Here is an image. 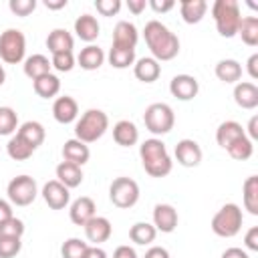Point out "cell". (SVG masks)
Returning <instances> with one entry per match:
<instances>
[{"mask_svg": "<svg viewBox=\"0 0 258 258\" xmlns=\"http://www.w3.org/2000/svg\"><path fill=\"white\" fill-rule=\"evenodd\" d=\"M212 18L216 22L218 34L224 38H232L238 34V26L242 20L240 4L236 0H216L212 4Z\"/></svg>", "mask_w": 258, "mask_h": 258, "instance_id": "4", "label": "cell"}, {"mask_svg": "<svg viewBox=\"0 0 258 258\" xmlns=\"http://www.w3.org/2000/svg\"><path fill=\"white\" fill-rule=\"evenodd\" d=\"M127 8H129V12H133V14H141V12L147 8V2H145V0H127Z\"/></svg>", "mask_w": 258, "mask_h": 258, "instance_id": "52", "label": "cell"}, {"mask_svg": "<svg viewBox=\"0 0 258 258\" xmlns=\"http://www.w3.org/2000/svg\"><path fill=\"white\" fill-rule=\"evenodd\" d=\"M113 139L117 145L121 147H131L139 141V129L133 121L129 119H121L113 125Z\"/></svg>", "mask_w": 258, "mask_h": 258, "instance_id": "21", "label": "cell"}, {"mask_svg": "<svg viewBox=\"0 0 258 258\" xmlns=\"http://www.w3.org/2000/svg\"><path fill=\"white\" fill-rule=\"evenodd\" d=\"M109 129V117L101 109H87L75 123V139L83 143H95Z\"/></svg>", "mask_w": 258, "mask_h": 258, "instance_id": "3", "label": "cell"}, {"mask_svg": "<svg viewBox=\"0 0 258 258\" xmlns=\"http://www.w3.org/2000/svg\"><path fill=\"white\" fill-rule=\"evenodd\" d=\"M242 135H246L244 127H242L238 121H232V119L222 121V123L218 125V129H216V141H218V145H220L222 149H228V147H230L236 139H240Z\"/></svg>", "mask_w": 258, "mask_h": 258, "instance_id": "22", "label": "cell"}, {"mask_svg": "<svg viewBox=\"0 0 258 258\" xmlns=\"http://www.w3.org/2000/svg\"><path fill=\"white\" fill-rule=\"evenodd\" d=\"M32 89H34V93H36L40 99H52V97H56L58 91H60V79H58L56 75H52V73L42 75V77H38L36 81H32Z\"/></svg>", "mask_w": 258, "mask_h": 258, "instance_id": "31", "label": "cell"}, {"mask_svg": "<svg viewBox=\"0 0 258 258\" xmlns=\"http://www.w3.org/2000/svg\"><path fill=\"white\" fill-rule=\"evenodd\" d=\"M244 246L252 252H258V226H252L244 236Z\"/></svg>", "mask_w": 258, "mask_h": 258, "instance_id": "46", "label": "cell"}, {"mask_svg": "<svg viewBox=\"0 0 258 258\" xmlns=\"http://www.w3.org/2000/svg\"><path fill=\"white\" fill-rule=\"evenodd\" d=\"M234 101L240 109H256L258 107V87L252 81H238L234 85Z\"/></svg>", "mask_w": 258, "mask_h": 258, "instance_id": "18", "label": "cell"}, {"mask_svg": "<svg viewBox=\"0 0 258 258\" xmlns=\"http://www.w3.org/2000/svg\"><path fill=\"white\" fill-rule=\"evenodd\" d=\"M139 40V32L137 26L129 20H119L113 28V46H121V48H135Z\"/></svg>", "mask_w": 258, "mask_h": 258, "instance_id": "17", "label": "cell"}, {"mask_svg": "<svg viewBox=\"0 0 258 258\" xmlns=\"http://www.w3.org/2000/svg\"><path fill=\"white\" fill-rule=\"evenodd\" d=\"M42 200L50 210H62L71 202V191L58 179H50L42 185Z\"/></svg>", "mask_w": 258, "mask_h": 258, "instance_id": "11", "label": "cell"}, {"mask_svg": "<svg viewBox=\"0 0 258 258\" xmlns=\"http://www.w3.org/2000/svg\"><path fill=\"white\" fill-rule=\"evenodd\" d=\"M105 58H107V54H105L103 48L97 46V44H87V46L81 48V52L77 54V62H79V67L85 69V71H97V69H101V64L105 62Z\"/></svg>", "mask_w": 258, "mask_h": 258, "instance_id": "25", "label": "cell"}, {"mask_svg": "<svg viewBox=\"0 0 258 258\" xmlns=\"http://www.w3.org/2000/svg\"><path fill=\"white\" fill-rule=\"evenodd\" d=\"M16 133H18L34 151L42 145V141H44V137H46L44 127H42V123H38V121H24V123L18 127Z\"/></svg>", "mask_w": 258, "mask_h": 258, "instance_id": "29", "label": "cell"}, {"mask_svg": "<svg viewBox=\"0 0 258 258\" xmlns=\"http://www.w3.org/2000/svg\"><path fill=\"white\" fill-rule=\"evenodd\" d=\"M242 198H244V208L252 216H258V175L246 177V181L242 183Z\"/></svg>", "mask_w": 258, "mask_h": 258, "instance_id": "33", "label": "cell"}, {"mask_svg": "<svg viewBox=\"0 0 258 258\" xmlns=\"http://www.w3.org/2000/svg\"><path fill=\"white\" fill-rule=\"evenodd\" d=\"M93 216H97V206L89 196L77 198L69 208V218L75 226H85Z\"/></svg>", "mask_w": 258, "mask_h": 258, "instance_id": "16", "label": "cell"}, {"mask_svg": "<svg viewBox=\"0 0 258 258\" xmlns=\"http://www.w3.org/2000/svg\"><path fill=\"white\" fill-rule=\"evenodd\" d=\"M107 60L113 69H127L135 62V48H121V46H113L109 48Z\"/></svg>", "mask_w": 258, "mask_h": 258, "instance_id": "35", "label": "cell"}, {"mask_svg": "<svg viewBox=\"0 0 258 258\" xmlns=\"http://www.w3.org/2000/svg\"><path fill=\"white\" fill-rule=\"evenodd\" d=\"M214 73L222 83L234 85V83H238L242 79V64L238 60H234V58H222V60H218Z\"/></svg>", "mask_w": 258, "mask_h": 258, "instance_id": "28", "label": "cell"}, {"mask_svg": "<svg viewBox=\"0 0 258 258\" xmlns=\"http://www.w3.org/2000/svg\"><path fill=\"white\" fill-rule=\"evenodd\" d=\"M157 236V230L153 224L149 222H135L131 228H129V238L131 242H135L137 246H147L155 240Z\"/></svg>", "mask_w": 258, "mask_h": 258, "instance_id": "32", "label": "cell"}, {"mask_svg": "<svg viewBox=\"0 0 258 258\" xmlns=\"http://www.w3.org/2000/svg\"><path fill=\"white\" fill-rule=\"evenodd\" d=\"M73 46H75V38L67 28H54L46 36V48L50 50V54L73 52Z\"/></svg>", "mask_w": 258, "mask_h": 258, "instance_id": "24", "label": "cell"}, {"mask_svg": "<svg viewBox=\"0 0 258 258\" xmlns=\"http://www.w3.org/2000/svg\"><path fill=\"white\" fill-rule=\"evenodd\" d=\"M75 62H77V58H75L73 52H56V54H52V58H50L52 69H56L58 73H69V71H73Z\"/></svg>", "mask_w": 258, "mask_h": 258, "instance_id": "42", "label": "cell"}, {"mask_svg": "<svg viewBox=\"0 0 258 258\" xmlns=\"http://www.w3.org/2000/svg\"><path fill=\"white\" fill-rule=\"evenodd\" d=\"M54 173H56V179H58L64 187H69V189L79 187V185L83 183V169H81L79 165H75V163L60 161V163L56 165Z\"/></svg>", "mask_w": 258, "mask_h": 258, "instance_id": "26", "label": "cell"}, {"mask_svg": "<svg viewBox=\"0 0 258 258\" xmlns=\"http://www.w3.org/2000/svg\"><path fill=\"white\" fill-rule=\"evenodd\" d=\"M177 222H179V216L171 204H157L153 208V226L157 232L171 234L177 228Z\"/></svg>", "mask_w": 258, "mask_h": 258, "instance_id": "13", "label": "cell"}, {"mask_svg": "<svg viewBox=\"0 0 258 258\" xmlns=\"http://www.w3.org/2000/svg\"><path fill=\"white\" fill-rule=\"evenodd\" d=\"M26 54V36L18 28H6L0 34V60L6 64L24 62Z\"/></svg>", "mask_w": 258, "mask_h": 258, "instance_id": "7", "label": "cell"}, {"mask_svg": "<svg viewBox=\"0 0 258 258\" xmlns=\"http://www.w3.org/2000/svg\"><path fill=\"white\" fill-rule=\"evenodd\" d=\"M87 248H89V244L85 240H81V238H69L60 246V256L62 258H83L85 252H87Z\"/></svg>", "mask_w": 258, "mask_h": 258, "instance_id": "39", "label": "cell"}, {"mask_svg": "<svg viewBox=\"0 0 258 258\" xmlns=\"http://www.w3.org/2000/svg\"><path fill=\"white\" fill-rule=\"evenodd\" d=\"M244 224V214L238 204H224L212 218V232L220 238H234Z\"/></svg>", "mask_w": 258, "mask_h": 258, "instance_id": "5", "label": "cell"}, {"mask_svg": "<svg viewBox=\"0 0 258 258\" xmlns=\"http://www.w3.org/2000/svg\"><path fill=\"white\" fill-rule=\"evenodd\" d=\"M24 234V222L16 216L0 222V236H16V238H22Z\"/></svg>", "mask_w": 258, "mask_h": 258, "instance_id": "41", "label": "cell"}, {"mask_svg": "<svg viewBox=\"0 0 258 258\" xmlns=\"http://www.w3.org/2000/svg\"><path fill=\"white\" fill-rule=\"evenodd\" d=\"M143 258H171V256H169L167 248H163V246H151V248L145 252Z\"/></svg>", "mask_w": 258, "mask_h": 258, "instance_id": "49", "label": "cell"}, {"mask_svg": "<svg viewBox=\"0 0 258 258\" xmlns=\"http://www.w3.org/2000/svg\"><path fill=\"white\" fill-rule=\"evenodd\" d=\"M83 228H85L87 240L91 244H95V246L107 242L111 238V234H113V226H111V222L105 216H93Z\"/></svg>", "mask_w": 258, "mask_h": 258, "instance_id": "14", "label": "cell"}, {"mask_svg": "<svg viewBox=\"0 0 258 258\" xmlns=\"http://www.w3.org/2000/svg\"><path fill=\"white\" fill-rule=\"evenodd\" d=\"M173 155L177 159L179 165L183 167H198L202 163V157H204V151L200 147V143L196 139H179L175 149H173Z\"/></svg>", "mask_w": 258, "mask_h": 258, "instance_id": "10", "label": "cell"}, {"mask_svg": "<svg viewBox=\"0 0 258 258\" xmlns=\"http://www.w3.org/2000/svg\"><path fill=\"white\" fill-rule=\"evenodd\" d=\"M12 216H14V214H12V204L0 198V222L8 220V218H12Z\"/></svg>", "mask_w": 258, "mask_h": 258, "instance_id": "53", "label": "cell"}, {"mask_svg": "<svg viewBox=\"0 0 258 258\" xmlns=\"http://www.w3.org/2000/svg\"><path fill=\"white\" fill-rule=\"evenodd\" d=\"M22 250V240L16 236H0V258H14Z\"/></svg>", "mask_w": 258, "mask_h": 258, "instance_id": "40", "label": "cell"}, {"mask_svg": "<svg viewBox=\"0 0 258 258\" xmlns=\"http://www.w3.org/2000/svg\"><path fill=\"white\" fill-rule=\"evenodd\" d=\"M238 34H240L244 44L256 46L258 44V18L256 16H242L240 26H238Z\"/></svg>", "mask_w": 258, "mask_h": 258, "instance_id": "36", "label": "cell"}, {"mask_svg": "<svg viewBox=\"0 0 258 258\" xmlns=\"http://www.w3.org/2000/svg\"><path fill=\"white\" fill-rule=\"evenodd\" d=\"M226 151L230 153L232 159H236V161H246V159H250L252 153H254V141H250L246 135H242V137L236 139Z\"/></svg>", "mask_w": 258, "mask_h": 258, "instance_id": "37", "label": "cell"}, {"mask_svg": "<svg viewBox=\"0 0 258 258\" xmlns=\"http://www.w3.org/2000/svg\"><path fill=\"white\" fill-rule=\"evenodd\" d=\"M113 258H139V256H137L135 248H131V246L123 244V246H117V248H115Z\"/></svg>", "mask_w": 258, "mask_h": 258, "instance_id": "47", "label": "cell"}, {"mask_svg": "<svg viewBox=\"0 0 258 258\" xmlns=\"http://www.w3.org/2000/svg\"><path fill=\"white\" fill-rule=\"evenodd\" d=\"M91 157V149L87 143L79 141V139H67L64 145H62V161H69V163H75L79 167H83Z\"/></svg>", "mask_w": 258, "mask_h": 258, "instance_id": "19", "label": "cell"}, {"mask_svg": "<svg viewBox=\"0 0 258 258\" xmlns=\"http://www.w3.org/2000/svg\"><path fill=\"white\" fill-rule=\"evenodd\" d=\"M246 71H248V75H250L252 81L258 79V54H256V52L250 54V58H248V62H246Z\"/></svg>", "mask_w": 258, "mask_h": 258, "instance_id": "48", "label": "cell"}, {"mask_svg": "<svg viewBox=\"0 0 258 258\" xmlns=\"http://www.w3.org/2000/svg\"><path fill=\"white\" fill-rule=\"evenodd\" d=\"M208 12L206 0H181L179 2V14L185 24H198Z\"/></svg>", "mask_w": 258, "mask_h": 258, "instance_id": "27", "label": "cell"}, {"mask_svg": "<svg viewBox=\"0 0 258 258\" xmlns=\"http://www.w3.org/2000/svg\"><path fill=\"white\" fill-rule=\"evenodd\" d=\"M6 196H8V202L12 206H30L36 196H38V185H36V179L22 173V175H16L8 181L6 185Z\"/></svg>", "mask_w": 258, "mask_h": 258, "instance_id": "8", "label": "cell"}, {"mask_svg": "<svg viewBox=\"0 0 258 258\" xmlns=\"http://www.w3.org/2000/svg\"><path fill=\"white\" fill-rule=\"evenodd\" d=\"M121 0H97L95 2V8L101 16H115L119 10H121Z\"/></svg>", "mask_w": 258, "mask_h": 258, "instance_id": "44", "label": "cell"}, {"mask_svg": "<svg viewBox=\"0 0 258 258\" xmlns=\"http://www.w3.org/2000/svg\"><path fill=\"white\" fill-rule=\"evenodd\" d=\"M83 258H107V252L101 246H89Z\"/></svg>", "mask_w": 258, "mask_h": 258, "instance_id": "54", "label": "cell"}, {"mask_svg": "<svg viewBox=\"0 0 258 258\" xmlns=\"http://www.w3.org/2000/svg\"><path fill=\"white\" fill-rule=\"evenodd\" d=\"M139 157H141V163H143V169H145L147 175L165 177V175L171 173L173 161H171V155L167 153L165 143L159 137L145 139L139 145Z\"/></svg>", "mask_w": 258, "mask_h": 258, "instance_id": "2", "label": "cell"}, {"mask_svg": "<svg viewBox=\"0 0 258 258\" xmlns=\"http://www.w3.org/2000/svg\"><path fill=\"white\" fill-rule=\"evenodd\" d=\"M18 129V113L12 107H0V137H6Z\"/></svg>", "mask_w": 258, "mask_h": 258, "instance_id": "38", "label": "cell"}, {"mask_svg": "<svg viewBox=\"0 0 258 258\" xmlns=\"http://www.w3.org/2000/svg\"><path fill=\"white\" fill-rule=\"evenodd\" d=\"M109 200L115 208L129 210L139 202V185L131 177H115L109 185Z\"/></svg>", "mask_w": 258, "mask_h": 258, "instance_id": "9", "label": "cell"}, {"mask_svg": "<svg viewBox=\"0 0 258 258\" xmlns=\"http://www.w3.org/2000/svg\"><path fill=\"white\" fill-rule=\"evenodd\" d=\"M50 69H52V64H50L48 56H44V54H30L24 58V64H22L24 75L32 81H36L42 75H48Z\"/></svg>", "mask_w": 258, "mask_h": 258, "instance_id": "30", "label": "cell"}, {"mask_svg": "<svg viewBox=\"0 0 258 258\" xmlns=\"http://www.w3.org/2000/svg\"><path fill=\"white\" fill-rule=\"evenodd\" d=\"M75 32L81 40L93 44V40H97V36L101 32V24L93 14H81L75 20Z\"/></svg>", "mask_w": 258, "mask_h": 258, "instance_id": "23", "label": "cell"}, {"mask_svg": "<svg viewBox=\"0 0 258 258\" xmlns=\"http://www.w3.org/2000/svg\"><path fill=\"white\" fill-rule=\"evenodd\" d=\"M147 6H149L153 12L163 14V12H169V10L175 6V2H173V0H149Z\"/></svg>", "mask_w": 258, "mask_h": 258, "instance_id": "45", "label": "cell"}, {"mask_svg": "<svg viewBox=\"0 0 258 258\" xmlns=\"http://www.w3.org/2000/svg\"><path fill=\"white\" fill-rule=\"evenodd\" d=\"M133 75L141 83H153L161 75V64L153 56H141L133 62Z\"/></svg>", "mask_w": 258, "mask_h": 258, "instance_id": "20", "label": "cell"}, {"mask_svg": "<svg viewBox=\"0 0 258 258\" xmlns=\"http://www.w3.org/2000/svg\"><path fill=\"white\" fill-rule=\"evenodd\" d=\"M52 117L60 125H69V123L77 121V117H79V105H77V101L71 95L56 97L54 103H52Z\"/></svg>", "mask_w": 258, "mask_h": 258, "instance_id": "15", "label": "cell"}, {"mask_svg": "<svg viewBox=\"0 0 258 258\" xmlns=\"http://www.w3.org/2000/svg\"><path fill=\"white\" fill-rule=\"evenodd\" d=\"M6 151H8V157L14 159V161H24V159L32 157V153H34V149H32L18 133H14V135L8 139Z\"/></svg>", "mask_w": 258, "mask_h": 258, "instance_id": "34", "label": "cell"}, {"mask_svg": "<svg viewBox=\"0 0 258 258\" xmlns=\"http://www.w3.org/2000/svg\"><path fill=\"white\" fill-rule=\"evenodd\" d=\"M8 8L16 16H28L36 8V0H10L8 2Z\"/></svg>", "mask_w": 258, "mask_h": 258, "instance_id": "43", "label": "cell"}, {"mask_svg": "<svg viewBox=\"0 0 258 258\" xmlns=\"http://www.w3.org/2000/svg\"><path fill=\"white\" fill-rule=\"evenodd\" d=\"M143 38L147 48L151 50V56L161 62V60H171L179 54V38L175 32H171L163 22L159 20H149L143 28Z\"/></svg>", "mask_w": 258, "mask_h": 258, "instance_id": "1", "label": "cell"}, {"mask_svg": "<svg viewBox=\"0 0 258 258\" xmlns=\"http://www.w3.org/2000/svg\"><path fill=\"white\" fill-rule=\"evenodd\" d=\"M4 81H6V71H4V67H2V62H0V87L4 85Z\"/></svg>", "mask_w": 258, "mask_h": 258, "instance_id": "56", "label": "cell"}, {"mask_svg": "<svg viewBox=\"0 0 258 258\" xmlns=\"http://www.w3.org/2000/svg\"><path fill=\"white\" fill-rule=\"evenodd\" d=\"M145 129L153 135H165L175 125V113L167 103H151L143 113Z\"/></svg>", "mask_w": 258, "mask_h": 258, "instance_id": "6", "label": "cell"}, {"mask_svg": "<svg viewBox=\"0 0 258 258\" xmlns=\"http://www.w3.org/2000/svg\"><path fill=\"white\" fill-rule=\"evenodd\" d=\"M44 6L48 10H60L67 6V0H44Z\"/></svg>", "mask_w": 258, "mask_h": 258, "instance_id": "55", "label": "cell"}, {"mask_svg": "<svg viewBox=\"0 0 258 258\" xmlns=\"http://www.w3.org/2000/svg\"><path fill=\"white\" fill-rule=\"evenodd\" d=\"M169 93L179 101H191L200 93V83L191 75H175L169 81Z\"/></svg>", "mask_w": 258, "mask_h": 258, "instance_id": "12", "label": "cell"}, {"mask_svg": "<svg viewBox=\"0 0 258 258\" xmlns=\"http://www.w3.org/2000/svg\"><path fill=\"white\" fill-rule=\"evenodd\" d=\"M222 258H250V256H248V252H246V250L232 246V248H228V250H224V252H222Z\"/></svg>", "mask_w": 258, "mask_h": 258, "instance_id": "50", "label": "cell"}, {"mask_svg": "<svg viewBox=\"0 0 258 258\" xmlns=\"http://www.w3.org/2000/svg\"><path fill=\"white\" fill-rule=\"evenodd\" d=\"M246 137L250 141H256L258 139V115L250 117V121H248V135Z\"/></svg>", "mask_w": 258, "mask_h": 258, "instance_id": "51", "label": "cell"}]
</instances>
